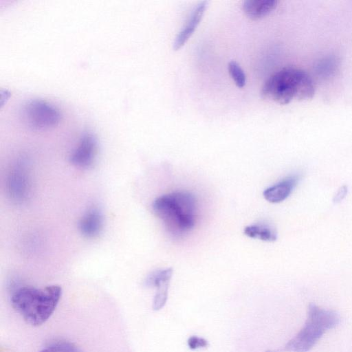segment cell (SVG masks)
<instances>
[{
  "label": "cell",
  "mask_w": 352,
  "mask_h": 352,
  "mask_svg": "<svg viewBox=\"0 0 352 352\" xmlns=\"http://www.w3.org/2000/svg\"><path fill=\"white\" fill-rule=\"evenodd\" d=\"M40 352H82V351L72 342L58 341L49 344Z\"/></svg>",
  "instance_id": "obj_13"
},
{
  "label": "cell",
  "mask_w": 352,
  "mask_h": 352,
  "mask_svg": "<svg viewBox=\"0 0 352 352\" xmlns=\"http://www.w3.org/2000/svg\"><path fill=\"white\" fill-rule=\"evenodd\" d=\"M339 322L340 316L335 311L311 303L308 307L307 319L302 329L283 349L270 352H307L327 331L335 327Z\"/></svg>",
  "instance_id": "obj_4"
},
{
  "label": "cell",
  "mask_w": 352,
  "mask_h": 352,
  "mask_svg": "<svg viewBox=\"0 0 352 352\" xmlns=\"http://www.w3.org/2000/svg\"><path fill=\"white\" fill-rule=\"evenodd\" d=\"M6 186L12 201L21 203L27 199L30 190V175L23 160L17 161L10 170Z\"/></svg>",
  "instance_id": "obj_6"
},
{
  "label": "cell",
  "mask_w": 352,
  "mask_h": 352,
  "mask_svg": "<svg viewBox=\"0 0 352 352\" xmlns=\"http://www.w3.org/2000/svg\"><path fill=\"white\" fill-rule=\"evenodd\" d=\"M243 232L250 238L272 242L277 239L276 229L269 223H258L246 226Z\"/></svg>",
  "instance_id": "obj_12"
},
{
  "label": "cell",
  "mask_w": 352,
  "mask_h": 352,
  "mask_svg": "<svg viewBox=\"0 0 352 352\" xmlns=\"http://www.w3.org/2000/svg\"><path fill=\"white\" fill-rule=\"evenodd\" d=\"M173 275V268L157 270L150 274L146 278L144 284L148 287H155L156 294L153 301V309H161L168 298L169 282Z\"/></svg>",
  "instance_id": "obj_8"
},
{
  "label": "cell",
  "mask_w": 352,
  "mask_h": 352,
  "mask_svg": "<svg viewBox=\"0 0 352 352\" xmlns=\"http://www.w3.org/2000/svg\"><path fill=\"white\" fill-rule=\"evenodd\" d=\"M194 31V30H192L188 27L184 28L175 37L173 45V49L175 50H177L182 47L193 34Z\"/></svg>",
  "instance_id": "obj_16"
},
{
  "label": "cell",
  "mask_w": 352,
  "mask_h": 352,
  "mask_svg": "<svg viewBox=\"0 0 352 352\" xmlns=\"http://www.w3.org/2000/svg\"><path fill=\"white\" fill-rule=\"evenodd\" d=\"M188 345L191 349L204 348L208 346L206 340L196 336H190L188 340Z\"/></svg>",
  "instance_id": "obj_17"
},
{
  "label": "cell",
  "mask_w": 352,
  "mask_h": 352,
  "mask_svg": "<svg viewBox=\"0 0 352 352\" xmlns=\"http://www.w3.org/2000/svg\"><path fill=\"white\" fill-rule=\"evenodd\" d=\"M277 3L276 0H246L243 2L242 8L249 19L258 20L274 10Z\"/></svg>",
  "instance_id": "obj_11"
},
{
  "label": "cell",
  "mask_w": 352,
  "mask_h": 352,
  "mask_svg": "<svg viewBox=\"0 0 352 352\" xmlns=\"http://www.w3.org/2000/svg\"><path fill=\"white\" fill-rule=\"evenodd\" d=\"M228 71L236 85L242 88L246 82V76L240 65L234 60H232L228 64Z\"/></svg>",
  "instance_id": "obj_14"
},
{
  "label": "cell",
  "mask_w": 352,
  "mask_h": 352,
  "mask_svg": "<svg viewBox=\"0 0 352 352\" xmlns=\"http://www.w3.org/2000/svg\"><path fill=\"white\" fill-rule=\"evenodd\" d=\"M103 226L102 212L96 207L88 209L78 223L80 233L87 238H94L101 232Z\"/></svg>",
  "instance_id": "obj_10"
},
{
  "label": "cell",
  "mask_w": 352,
  "mask_h": 352,
  "mask_svg": "<svg viewBox=\"0 0 352 352\" xmlns=\"http://www.w3.org/2000/svg\"><path fill=\"white\" fill-rule=\"evenodd\" d=\"M62 289L52 285L43 288L22 287L11 297V304L24 320L32 325L39 326L52 315L61 298Z\"/></svg>",
  "instance_id": "obj_2"
},
{
  "label": "cell",
  "mask_w": 352,
  "mask_h": 352,
  "mask_svg": "<svg viewBox=\"0 0 352 352\" xmlns=\"http://www.w3.org/2000/svg\"><path fill=\"white\" fill-rule=\"evenodd\" d=\"M207 2L206 1L200 2L192 11L186 27L192 30H195L200 23L206 10Z\"/></svg>",
  "instance_id": "obj_15"
},
{
  "label": "cell",
  "mask_w": 352,
  "mask_h": 352,
  "mask_svg": "<svg viewBox=\"0 0 352 352\" xmlns=\"http://www.w3.org/2000/svg\"><path fill=\"white\" fill-rule=\"evenodd\" d=\"M22 114L26 126L36 131L54 129L61 118L58 109L42 100L28 101L23 106Z\"/></svg>",
  "instance_id": "obj_5"
},
{
  "label": "cell",
  "mask_w": 352,
  "mask_h": 352,
  "mask_svg": "<svg viewBox=\"0 0 352 352\" xmlns=\"http://www.w3.org/2000/svg\"><path fill=\"white\" fill-rule=\"evenodd\" d=\"M300 178V174H294L267 188L263 192L265 199L273 204L282 202L291 195Z\"/></svg>",
  "instance_id": "obj_9"
},
{
  "label": "cell",
  "mask_w": 352,
  "mask_h": 352,
  "mask_svg": "<svg viewBox=\"0 0 352 352\" xmlns=\"http://www.w3.org/2000/svg\"><path fill=\"white\" fill-rule=\"evenodd\" d=\"M348 192V188L346 186H343L337 192L335 197L333 199V201L335 203H338L341 201L346 195Z\"/></svg>",
  "instance_id": "obj_18"
},
{
  "label": "cell",
  "mask_w": 352,
  "mask_h": 352,
  "mask_svg": "<svg viewBox=\"0 0 352 352\" xmlns=\"http://www.w3.org/2000/svg\"><path fill=\"white\" fill-rule=\"evenodd\" d=\"M315 85L310 76L304 70L286 67L272 74L262 87L263 98L279 104H288L294 100H306L313 98Z\"/></svg>",
  "instance_id": "obj_3"
},
{
  "label": "cell",
  "mask_w": 352,
  "mask_h": 352,
  "mask_svg": "<svg viewBox=\"0 0 352 352\" xmlns=\"http://www.w3.org/2000/svg\"><path fill=\"white\" fill-rule=\"evenodd\" d=\"M152 207L167 232L175 238L188 234L195 226L197 201L189 192L175 191L160 196L155 199Z\"/></svg>",
  "instance_id": "obj_1"
},
{
  "label": "cell",
  "mask_w": 352,
  "mask_h": 352,
  "mask_svg": "<svg viewBox=\"0 0 352 352\" xmlns=\"http://www.w3.org/2000/svg\"><path fill=\"white\" fill-rule=\"evenodd\" d=\"M97 146L96 138L91 133H84L70 155V162L79 168L91 166L97 153Z\"/></svg>",
  "instance_id": "obj_7"
}]
</instances>
